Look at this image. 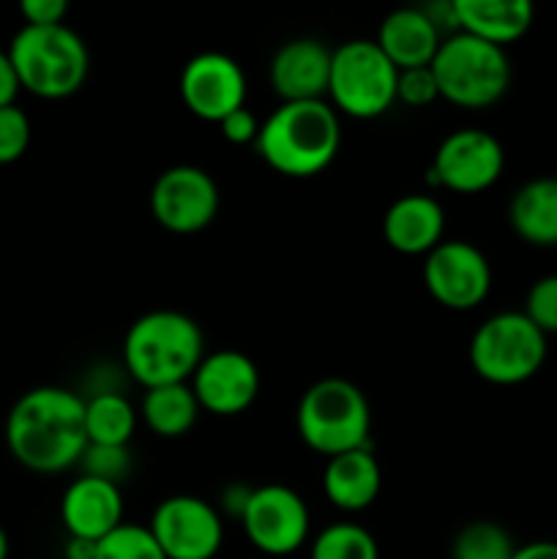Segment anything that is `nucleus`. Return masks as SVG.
Returning a JSON list of instances; mask_svg holds the SVG:
<instances>
[{"mask_svg": "<svg viewBox=\"0 0 557 559\" xmlns=\"http://www.w3.org/2000/svg\"><path fill=\"white\" fill-rule=\"evenodd\" d=\"M380 489L382 469L369 445L331 456L322 469V491L344 513L366 511L380 497Z\"/></svg>", "mask_w": 557, "mask_h": 559, "instance_id": "nucleus-20", "label": "nucleus"}, {"mask_svg": "<svg viewBox=\"0 0 557 559\" xmlns=\"http://www.w3.org/2000/svg\"><path fill=\"white\" fill-rule=\"evenodd\" d=\"M218 202V183L197 164H175L153 180L151 213L175 235H194L211 227Z\"/></svg>", "mask_w": 557, "mask_h": 559, "instance_id": "nucleus-13", "label": "nucleus"}, {"mask_svg": "<svg viewBox=\"0 0 557 559\" xmlns=\"http://www.w3.org/2000/svg\"><path fill=\"white\" fill-rule=\"evenodd\" d=\"M5 445L31 473L55 475L76 467L87 448L85 396L60 385L25 391L5 415Z\"/></svg>", "mask_w": 557, "mask_h": 559, "instance_id": "nucleus-1", "label": "nucleus"}, {"mask_svg": "<svg viewBox=\"0 0 557 559\" xmlns=\"http://www.w3.org/2000/svg\"><path fill=\"white\" fill-rule=\"evenodd\" d=\"M178 87L186 109L208 123H222L229 112L246 107L244 66L224 52H200L186 60Z\"/></svg>", "mask_w": 557, "mask_h": 559, "instance_id": "nucleus-14", "label": "nucleus"}, {"mask_svg": "<svg viewBox=\"0 0 557 559\" xmlns=\"http://www.w3.org/2000/svg\"><path fill=\"white\" fill-rule=\"evenodd\" d=\"M377 47L388 55L399 71L431 66L442 44V31L435 25L426 9H393L380 22L375 36Z\"/></svg>", "mask_w": 557, "mask_h": 559, "instance_id": "nucleus-19", "label": "nucleus"}, {"mask_svg": "<svg viewBox=\"0 0 557 559\" xmlns=\"http://www.w3.org/2000/svg\"><path fill=\"white\" fill-rule=\"evenodd\" d=\"M424 287L440 306L470 311L489 298L491 265L484 251L462 238L442 240L424 257Z\"/></svg>", "mask_w": 557, "mask_h": 559, "instance_id": "nucleus-11", "label": "nucleus"}, {"mask_svg": "<svg viewBox=\"0 0 557 559\" xmlns=\"http://www.w3.org/2000/svg\"><path fill=\"white\" fill-rule=\"evenodd\" d=\"M511 559H557L555 540H533V544L517 546Z\"/></svg>", "mask_w": 557, "mask_h": 559, "instance_id": "nucleus-35", "label": "nucleus"}, {"mask_svg": "<svg viewBox=\"0 0 557 559\" xmlns=\"http://www.w3.org/2000/svg\"><path fill=\"white\" fill-rule=\"evenodd\" d=\"M546 338L524 311H497L470 338V366L491 385H522L546 360Z\"/></svg>", "mask_w": 557, "mask_h": 559, "instance_id": "nucleus-8", "label": "nucleus"}, {"mask_svg": "<svg viewBox=\"0 0 557 559\" xmlns=\"http://www.w3.org/2000/svg\"><path fill=\"white\" fill-rule=\"evenodd\" d=\"M506 169V151L491 131L457 129L437 145L426 180L457 194L491 189Z\"/></svg>", "mask_w": 557, "mask_h": 559, "instance_id": "nucleus-10", "label": "nucleus"}, {"mask_svg": "<svg viewBox=\"0 0 557 559\" xmlns=\"http://www.w3.org/2000/svg\"><path fill=\"white\" fill-rule=\"evenodd\" d=\"M513 551L511 533L489 519L464 524L451 540V559H511Z\"/></svg>", "mask_w": 557, "mask_h": 559, "instance_id": "nucleus-26", "label": "nucleus"}, {"mask_svg": "<svg viewBox=\"0 0 557 559\" xmlns=\"http://www.w3.org/2000/svg\"><path fill=\"white\" fill-rule=\"evenodd\" d=\"M440 98L464 109H486L500 102L511 85V60L506 49L453 31L442 36L431 60Z\"/></svg>", "mask_w": 557, "mask_h": 559, "instance_id": "nucleus-6", "label": "nucleus"}, {"mask_svg": "<svg viewBox=\"0 0 557 559\" xmlns=\"http://www.w3.org/2000/svg\"><path fill=\"white\" fill-rule=\"evenodd\" d=\"M60 522L69 538L98 544L123 524V491L118 484L80 475L60 497Z\"/></svg>", "mask_w": 557, "mask_h": 559, "instance_id": "nucleus-17", "label": "nucleus"}, {"mask_svg": "<svg viewBox=\"0 0 557 559\" xmlns=\"http://www.w3.org/2000/svg\"><path fill=\"white\" fill-rule=\"evenodd\" d=\"M524 317L538 328L544 336L557 333V273L541 276L524 298Z\"/></svg>", "mask_w": 557, "mask_h": 559, "instance_id": "nucleus-30", "label": "nucleus"}, {"mask_svg": "<svg viewBox=\"0 0 557 559\" xmlns=\"http://www.w3.org/2000/svg\"><path fill=\"white\" fill-rule=\"evenodd\" d=\"M342 147V123L328 98L282 102L260 123L254 151L287 178H315L331 167Z\"/></svg>", "mask_w": 557, "mask_h": 559, "instance_id": "nucleus-2", "label": "nucleus"}, {"mask_svg": "<svg viewBox=\"0 0 557 559\" xmlns=\"http://www.w3.org/2000/svg\"><path fill=\"white\" fill-rule=\"evenodd\" d=\"M260 123L262 120H257V115L249 107H240L235 112H229L218 123V129H222L224 140L233 142V145H249V142L254 145L257 134H260Z\"/></svg>", "mask_w": 557, "mask_h": 559, "instance_id": "nucleus-32", "label": "nucleus"}, {"mask_svg": "<svg viewBox=\"0 0 557 559\" xmlns=\"http://www.w3.org/2000/svg\"><path fill=\"white\" fill-rule=\"evenodd\" d=\"M333 49L320 38L298 36L273 52L268 80L282 102H320L328 96Z\"/></svg>", "mask_w": 557, "mask_h": 559, "instance_id": "nucleus-16", "label": "nucleus"}, {"mask_svg": "<svg viewBox=\"0 0 557 559\" xmlns=\"http://www.w3.org/2000/svg\"><path fill=\"white\" fill-rule=\"evenodd\" d=\"M457 31L506 49L533 27L530 0H453Z\"/></svg>", "mask_w": 557, "mask_h": 559, "instance_id": "nucleus-21", "label": "nucleus"}, {"mask_svg": "<svg viewBox=\"0 0 557 559\" xmlns=\"http://www.w3.org/2000/svg\"><path fill=\"white\" fill-rule=\"evenodd\" d=\"M205 358V336L197 320L178 309H153L137 317L123 338L126 371L142 388L189 382Z\"/></svg>", "mask_w": 557, "mask_h": 559, "instance_id": "nucleus-3", "label": "nucleus"}, {"mask_svg": "<svg viewBox=\"0 0 557 559\" xmlns=\"http://www.w3.org/2000/svg\"><path fill=\"white\" fill-rule=\"evenodd\" d=\"M20 80H16V71L11 66V58L5 49H0V107H9L16 104V93H20Z\"/></svg>", "mask_w": 557, "mask_h": 559, "instance_id": "nucleus-34", "label": "nucleus"}, {"mask_svg": "<svg viewBox=\"0 0 557 559\" xmlns=\"http://www.w3.org/2000/svg\"><path fill=\"white\" fill-rule=\"evenodd\" d=\"M140 413L118 391H96L85 399L87 445L126 448L137 431Z\"/></svg>", "mask_w": 557, "mask_h": 559, "instance_id": "nucleus-24", "label": "nucleus"}, {"mask_svg": "<svg viewBox=\"0 0 557 559\" xmlns=\"http://www.w3.org/2000/svg\"><path fill=\"white\" fill-rule=\"evenodd\" d=\"M22 91L47 102L69 98L85 85L91 71L87 44L74 27L22 25L5 47Z\"/></svg>", "mask_w": 557, "mask_h": 559, "instance_id": "nucleus-4", "label": "nucleus"}, {"mask_svg": "<svg viewBox=\"0 0 557 559\" xmlns=\"http://www.w3.org/2000/svg\"><path fill=\"white\" fill-rule=\"evenodd\" d=\"M437 98H440V91H437V80L435 74H431V66L399 71L396 102L407 104V107H429Z\"/></svg>", "mask_w": 557, "mask_h": 559, "instance_id": "nucleus-31", "label": "nucleus"}, {"mask_svg": "<svg viewBox=\"0 0 557 559\" xmlns=\"http://www.w3.org/2000/svg\"><path fill=\"white\" fill-rule=\"evenodd\" d=\"M446 235V211L431 194H404L382 216V238L399 254L426 257Z\"/></svg>", "mask_w": 557, "mask_h": 559, "instance_id": "nucleus-18", "label": "nucleus"}, {"mask_svg": "<svg viewBox=\"0 0 557 559\" xmlns=\"http://www.w3.org/2000/svg\"><path fill=\"white\" fill-rule=\"evenodd\" d=\"M552 180H555V183H557V173H555V175H552Z\"/></svg>", "mask_w": 557, "mask_h": 559, "instance_id": "nucleus-38", "label": "nucleus"}, {"mask_svg": "<svg viewBox=\"0 0 557 559\" xmlns=\"http://www.w3.org/2000/svg\"><path fill=\"white\" fill-rule=\"evenodd\" d=\"M80 467L82 475H91V478H102L120 486L131 473L129 445H87L80 459Z\"/></svg>", "mask_w": 557, "mask_h": 559, "instance_id": "nucleus-28", "label": "nucleus"}, {"mask_svg": "<svg viewBox=\"0 0 557 559\" xmlns=\"http://www.w3.org/2000/svg\"><path fill=\"white\" fill-rule=\"evenodd\" d=\"M513 233L530 246H557V183L552 178L528 180L508 205Z\"/></svg>", "mask_w": 557, "mask_h": 559, "instance_id": "nucleus-22", "label": "nucleus"}, {"mask_svg": "<svg viewBox=\"0 0 557 559\" xmlns=\"http://www.w3.org/2000/svg\"><path fill=\"white\" fill-rule=\"evenodd\" d=\"M33 126L25 109L16 104L0 107V167L20 162L31 147Z\"/></svg>", "mask_w": 557, "mask_h": 559, "instance_id": "nucleus-29", "label": "nucleus"}, {"mask_svg": "<svg viewBox=\"0 0 557 559\" xmlns=\"http://www.w3.org/2000/svg\"><path fill=\"white\" fill-rule=\"evenodd\" d=\"M20 14L25 16V25H63L69 3L66 0H22Z\"/></svg>", "mask_w": 557, "mask_h": 559, "instance_id": "nucleus-33", "label": "nucleus"}, {"mask_svg": "<svg viewBox=\"0 0 557 559\" xmlns=\"http://www.w3.org/2000/svg\"><path fill=\"white\" fill-rule=\"evenodd\" d=\"M240 524L257 551L268 557H289L309 540L311 513L295 489L284 484H265L251 489Z\"/></svg>", "mask_w": 557, "mask_h": 559, "instance_id": "nucleus-9", "label": "nucleus"}, {"mask_svg": "<svg viewBox=\"0 0 557 559\" xmlns=\"http://www.w3.org/2000/svg\"><path fill=\"white\" fill-rule=\"evenodd\" d=\"M96 559H167L147 524L123 522L118 530L98 540Z\"/></svg>", "mask_w": 557, "mask_h": 559, "instance_id": "nucleus-27", "label": "nucleus"}, {"mask_svg": "<svg viewBox=\"0 0 557 559\" xmlns=\"http://www.w3.org/2000/svg\"><path fill=\"white\" fill-rule=\"evenodd\" d=\"M200 413L202 407L189 382L147 388L140 404V418L145 420L153 435L164 437V440H178V437L189 435L197 426Z\"/></svg>", "mask_w": 557, "mask_h": 559, "instance_id": "nucleus-23", "label": "nucleus"}, {"mask_svg": "<svg viewBox=\"0 0 557 559\" xmlns=\"http://www.w3.org/2000/svg\"><path fill=\"white\" fill-rule=\"evenodd\" d=\"M300 440L320 456L369 445L371 407L366 393L344 377H322L309 385L295 409Z\"/></svg>", "mask_w": 557, "mask_h": 559, "instance_id": "nucleus-5", "label": "nucleus"}, {"mask_svg": "<svg viewBox=\"0 0 557 559\" xmlns=\"http://www.w3.org/2000/svg\"><path fill=\"white\" fill-rule=\"evenodd\" d=\"M96 540H82V538H69L66 540V559H96Z\"/></svg>", "mask_w": 557, "mask_h": 559, "instance_id": "nucleus-36", "label": "nucleus"}, {"mask_svg": "<svg viewBox=\"0 0 557 559\" xmlns=\"http://www.w3.org/2000/svg\"><path fill=\"white\" fill-rule=\"evenodd\" d=\"M9 551H11V546H9V535H5L3 524H0V559H9Z\"/></svg>", "mask_w": 557, "mask_h": 559, "instance_id": "nucleus-37", "label": "nucleus"}, {"mask_svg": "<svg viewBox=\"0 0 557 559\" xmlns=\"http://www.w3.org/2000/svg\"><path fill=\"white\" fill-rule=\"evenodd\" d=\"M189 385L205 413L229 418V415L246 413L257 402L260 369L240 349H213L200 360Z\"/></svg>", "mask_w": 557, "mask_h": 559, "instance_id": "nucleus-15", "label": "nucleus"}, {"mask_svg": "<svg viewBox=\"0 0 557 559\" xmlns=\"http://www.w3.org/2000/svg\"><path fill=\"white\" fill-rule=\"evenodd\" d=\"M309 559H380V546L360 524L333 522L315 535Z\"/></svg>", "mask_w": 557, "mask_h": 559, "instance_id": "nucleus-25", "label": "nucleus"}, {"mask_svg": "<svg viewBox=\"0 0 557 559\" xmlns=\"http://www.w3.org/2000/svg\"><path fill=\"white\" fill-rule=\"evenodd\" d=\"M399 69L375 38H349L333 49L328 96L336 112L371 120L396 104Z\"/></svg>", "mask_w": 557, "mask_h": 559, "instance_id": "nucleus-7", "label": "nucleus"}, {"mask_svg": "<svg viewBox=\"0 0 557 559\" xmlns=\"http://www.w3.org/2000/svg\"><path fill=\"white\" fill-rule=\"evenodd\" d=\"M147 530L167 559H213L224 544L222 513L194 495H173L158 502Z\"/></svg>", "mask_w": 557, "mask_h": 559, "instance_id": "nucleus-12", "label": "nucleus"}]
</instances>
